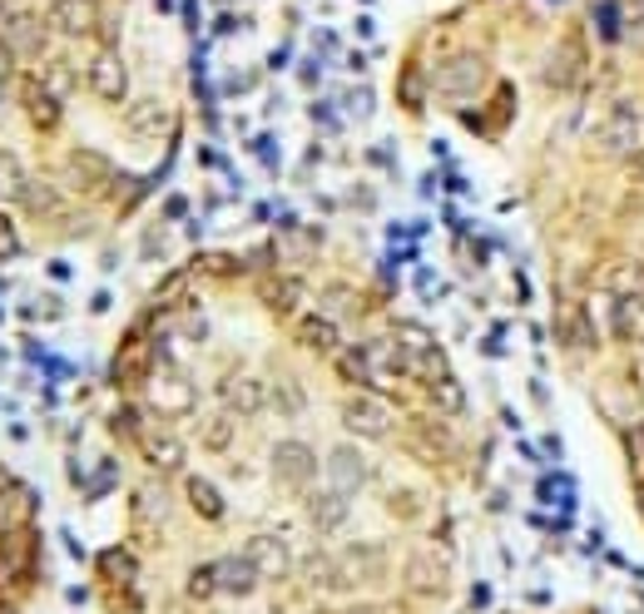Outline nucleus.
I'll return each mask as SVG.
<instances>
[{"mask_svg":"<svg viewBox=\"0 0 644 614\" xmlns=\"http://www.w3.org/2000/svg\"><path fill=\"white\" fill-rule=\"evenodd\" d=\"M436 90H442V100L446 104H461L467 100H476L481 90H486V60L476 55V50H461V55H451L442 65V75H436Z\"/></svg>","mask_w":644,"mask_h":614,"instance_id":"obj_1","label":"nucleus"},{"mask_svg":"<svg viewBox=\"0 0 644 614\" xmlns=\"http://www.w3.org/2000/svg\"><path fill=\"white\" fill-rule=\"evenodd\" d=\"M268 466H273V480H278V486H288V491H312L322 461L308 441H278V447L268 451Z\"/></svg>","mask_w":644,"mask_h":614,"instance_id":"obj_2","label":"nucleus"},{"mask_svg":"<svg viewBox=\"0 0 644 614\" xmlns=\"http://www.w3.org/2000/svg\"><path fill=\"white\" fill-rule=\"evenodd\" d=\"M343 426L362 441H377V436L392 431V406L387 397H377L372 387H357L352 397H343Z\"/></svg>","mask_w":644,"mask_h":614,"instance_id":"obj_3","label":"nucleus"},{"mask_svg":"<svg viewBox=\"0 0 644 614\" xmlns=\"http://www.w3.org/2000/svg\"><path fill=\"white\" fill-rule=\"evenodd\" d=\"M15 95H21V110H25V120H30V129H40V135H55L60 129V95L45 85V79H35V75H25L21 85H15Z\"/></svg>","mask_w":644,"mask_h":614,"instance_id":"obj_4","label":"nucleus"},{"mask_svg":"<svg viewBox=\"0 0 644 614\" xmlns=\"http://www.w3.org/2000/svg\"><path fill=\"white\" fill-rule=\"evenodd\" d=\"M580 75H585V40H580V35H566V40L550 50L541 79L550 85V90L566 95V90H575V85H580Z\"/></svg>","mask_w":644,"mask_h":614,"instance_id":"obj_5","label":"nucleus"},{"mask_svg":"<svg viewBox=\"0 0 644 614\" xmlns=\"http://www.w3.org/2000/svg\"><path fill=\"white\" fill-rule=\"evenodd\" d=\"M600 145H605V154H620V159L644 154V114L630 110V104H620V110L610 114V124H605Z\"/></svg>","mask_w":644,"mask_h":614,"instance_id":"obj_6","label":"nucleus"},{"mask_svg":"<svg viewBox=\"0 0 644 614\" xmlns=\"http://www.w3.org/2000/svg\"><path fill=\"white\" fill-rule=\"evenodd\" d=\"M139 456L169 476V471H184V441H178L174 431H164V426L145 422L139 426Z\"/></svg>","mask_w":644,"mask_h":614,"instance_id":"obj_7","label":"nucleus"},{"mask_svg":"<svg viewBox=\"0 0 644 614\" xmlns=\"http://www.w3.org/2000/svg\"><path fill=\"white\" fill-rule=\"evenodd\" d=\"M89 90L100 95L104 104H120L129 95V70H124V60L114 50H100V55L89 60Z\"/></svg>","mask_w":644,"mask_h":614,"instance_id":"obj_8","label":"nucleus"},{"mask_svg":"<svg viewBox=\"0 0 644 614\" xmlns=\"http://www.w3.org/2000/svg\"><path fill=\"white\" fill-rule=\"evenodd\" d=\"M219 397H223V406H228L234 416H258L263 406H273V402H268V387L253 377V372H234V377L219 387Z\"/></svg>","mask_w":644,"mask_h":614,"instance_id":"obj_9","label":"nucleus"},{"mask_svg":"<svg viewBox=\"0 0 644 614\" xmlns=\"http://www.w3.org/2000/svg\"><path fill=\"white\" fill-rule=\"evenodd\" d=\"M327 466V486L343 496H357L367 486V456L357 447H333V456L322 461Z\"/></svg>","mask_w":644,"mask_h":614,"instance_id":"obj_10","label":"nucleus"},{"mask_svg":"<svg viewBox=\"0 0 644 614\" xmlns=\"http://www.w3.org/2000/svg\"><path fill=\"white\" fill-rule=\"evenodd\" d=\"M298 342L308 347V352H318V358L333 362L337 352H343V327H337V317L308 313V317H298Z\"/></svg>","mask_w":644,"mask_h":614,"instance_id":"obj_11","label":"nucleus"},{"mask_svg":"<svg viewBox=\"0 0 644 614\" xmlns=\"http://www.w3.org/2000/svg\"><path fill=\"white\" fill-rule=\"evenodd\" d=\"M244 555L258 565V575H263V580H288V569H293V550L283 546L278 536H253V540L244 546Z\"/></svg>","mask_w":644,"mask_h":614,"instance_id":"obj_12","label":"nucleus"},{"mask_svg":"<svg viewBox=\"0 0 644 614\" xmlns=\"http://www.w3.org/2000/svg\"><path fill=\"white\" fill-rule=\"evenodd\" d=\"M45 21H50V30L70 35V40H85L95 30V0H55L45 11Z\"/></svg>","mask_w":644,"mask_h":614,"instance_id":"obj_13","label":"nucleus"},{"mask_svg":"<svg viewBox=\"0 0 644 614\" xmlns=\"http://www.w3.org/2000/svg\"><path fill=\"white\" fill-rule=\"evenodd\" d=\"M352 496H343V491H333V486H312L308 491V521L318 525V530H343L347 525V515H352Z\"/></svg>","mask_w":644,"mask_h":614,"instance_id":"obj_14","label":"nucleus"},{"mask_svg":"<svg viewBox=\"0 0 644 614\" xmlns=\"http://www.w3.org/2000/svg\"><path fill=\"white\" fill-rule=\"evenodd\" d=\"M45 25L35 11H11L5 15V46L15 50V55H40L45 50Z\"/></svg>","mask_w":644,"mask_h":614,"instance_id":"obj_15","label":"nucleus"},{"mask_svg":"<svg viewBox=\"0 0 644 614\" xmlns=\"http://www.w3.org/2000/svg\"><path fill=\"white\" fill-rule=\"evenodd\" d=\"M213 580H219V594H253L263 575L248 555H223L213 560Z\"/></svg>","mask_w":644,"mask_h":614,"instance_id":"obj_16","label":"nucleus"},{"mask_svg":"<svg viewBox=\"0 0 644 614\" xmlns=\"http://www.w3.org/2000/svg\"><path fill=\"white\" fill-rule=\"evenodd\" d=\"M610 337L615 342H644V292H624V298H615Z\"/></svg>","mask_w":644,"mask_h":614,"instance_id":"obj_17","label":"nucleus"},{"mask_svg":"<svg viewBox=\"0 0 644 614\" xmlns=\"http://www.w3.org/2000/svg\"><path fill=\"white\" fill-rule=\"evenodd\" d=\"M70 168H75V184L85 193H100L114 184V164L104 154H95V149H75V154H70Z\"/></svg>","mask_w":644,"mask_h":614,"instance_id":"obj_18","label":"nucleus"},{"mask_svg":"<svg viewBox=\"0 0 644 614\" xmlns=\"http://www.w3.org/2000/svg\"><path fill=\"white\" fill-rule=\"evenodd\" d=\"M258 298H263L268 313L293 317L298 313V302H302V278H263L258 283Z\"/></svg>","mask_w":644,"mask_h":614,"instance_id":"obj_19","label":"nucleus"},{"mask_svg":"<svg viewBox=\"0 0 644 614\" xmlns=\"http://www.w3.org/2000/svg\"><path fill=\"white\" fill-rule=\"evenodd\" d=\"M446 580H451V569H446L436 555H411L407 560V585L411 590L436 594V590H446Z\"/></svg>","mask_w":644,"mask_h":614,"instance_id":"obj_20","label":"nucleus"},{"mask_svg":"<svg viewBox=\"0 0 644 614\" xmlns=\"http://www.w3.org/2000/svg\"><path fill=\"white\" fill-rule=\"evenodd\" d=\"M333 367L347 387H372V381H377V372H372V362H367V347H343V352L333 358Z\"/></svg>","mask_w":644,"mask_h":614,"instance_id":"obj_21","label":"nucleus"},{"mask_svg":"<svg viewBox=\"0 0 644 614\" xmlns=\"http://www.w3.org/2000/svg\"><path fill=\"white\" fill-rule=\"evenodd\" d=\"M184 496H189V505L203 515V521H223V496L209 476H189L184 480Z\"/></svg>","mask_w":644,"mask_h":614,"instance_id":"obj_22","label":"nucleus"},{"mask_svg":"<svg viewBox=\"0 0 644 614\" xmlns=\"http://www.w3.org/2000/svg\"><path fill=\"white\" fill-rule=\"evenodd\" d=\"M411 436H417V441H426V451H432V456H451V451H456L451 426L432 422V416H417V422H411Z\"/></svg>","mask_w":644,"mask_h":614,"instance_id":"obj_23","label":"nucleus"},{"mask_svg":"<svg viewBox=\"0 0 644 614\" xmlns=\"http://www.w3.org/2000/svg\"><path fill=\"white\" fill-rule=\"evenodd\" d=\"M25 184H30V174H25L21 154H11V149H0V199H15V203H21Z\"/></svg>","mask_w":644,"mask_h":614,"instance_id":"obj_24","label":"nucleus"},{"mask_svg":"<svg viewBox=\"0 0 644 614\" xmlns=\"http://www.w3.org/2000/svg\"><path fill=\"white\" fill-rule=\"evenodd\" d=\"M100 575L114 585H134L139 580V560L129 555V550H104L100 555Z\"/></svg>","mask_w":644,"mask_h":614,"instance_id":"obj_25","label":"nucleus"},{"mask_svg":"<svg viewBox=\"0 0 644 614\" xmlns=\"http://www.w3.org/2000/svg\"><path fill=\"white\" fill-rule=\"evenodd\" d=\"M426 397H432V406L442 416H456L461 406H467V397H461V387H456L451 377H442V381H426Z\"/></svg>","mask_w":644,"mask_h":614,"instance_id":"obj_26","label":"nucleus"},{"mask_svg":"<svg viewBox=\"0 0 644 614\" xmlns=\"http://www.w3.org/2000/svg\"><path fill=\"white\" fill-rule=\"evenodd\" d=\"M21 203H25L30 213H40V218H45V213H55V209H60V193H55V184L30 179V184H25V193H21Z\"/></svg>","mask_w":644,"mask_h":614,"instance_id":"obj_27","label":"nucleus"},{"mask_svg":"<svg viewBox=\"0 0 644 614\" xmlns=\"http://www.w3.org/2000/svg\"><path fill=\"white\" fill-rule=\"evenodd\" d=\"M610 288H615V298H624V292H644V263L624 258L620 268L610 273Z\"/></svg>","mask_w":644,"mask_h":614,"instance_id":"obj_28","label":"nucleus"},{"mask_svg":"<svg viewBox=\"0 0 644 614\" xmlns=\"http://www.w3.org/2000/svg\"><path fill=\"white\" fill-rule=\"evenodd\" d=\"M595 21H600L605 40H620L624 35V5L620 0H595Z\"/></svg>","mask_w":644,"mask_h":614,"instance_id":"obj_29","label":"nucleus"},{"mask_svg":"<svg viewBox=\"0 0 644 614\" xmlns=\"http://www.w3.org/2000/svg\"><path fill=\"white\" fill-rule=\"evenodd\" d=\"M268 402L278 406L283 416H298L302 406H308V397H302V391L293 387V381H278V387H268Z\"/></svg>","mask_w":644,"mask_h":614,"instance_id":"obj_30","label":"nucleus"},{"mask_svg":"<svg viewBox=\"0 0 644 614\" xmlns=\"http://www.w3.org/2000/svg\"><path fill=\"white\" fill-rule=\"evenodd\" d=\"M129 129H139V135H159V129H169V114L159 110V104H139V110L129 114Z\"/></svg>","mask_w":644,"mask_h":614,"instance_id":"obj_31","label":"nucleus"},{"mask_svg":"<svg viewBox=\"0 0 644 614\" xmlns=\"http://www.w3.org/2000/svg\"><path fill=\"white\" fill-rule=\"evenodd\" d=\"M203 447H209V451H228V447H234V422H228V416H213V422L203 426Z\"/></svg>","mask_w":644,"mask_h":614,"instance_id":"obj_32","label":"nucleus"},{"mask_svg":"<svg viewBox=\"0 0 644 614\" xmlns=\"http://www.w3.org/2000/svg\"><path fill=\"white\" fill-rule=\"evenodd\" d=\"M45 85H50V90L60 95V100H70V95H75V70H70L65 60H60V65L45 70Z\"/></svg>","mask_w":644,"mask_h":614,"instance_id":"obj_33","label":"nucleus"},{"mask_svg":"<svg viewBox=\"0 0 644 614\" xmlns=\"http://www.w3.org/2000/svg\"><path fill=\"white\" fill-rule=\"evenodd\" d=\"M209 594H219V580H213V565H199L189 575V600H209Z\"/></svg>","mask_w":644,"mask_h":614,"instance_id":"obj_34","label":"nucleus"},{"mask_svg":"<svg viewBox=\"0 0 644 614\" xmlns=\"http://www.w3.org/2000/svg\"><path fill=\"white\" fill-rule=\"evenodd\" d=\"M624 456H630L634 476H644V426H630V431H624Z\"/></svg>","mask_w":644,"mask_h":614,"instance_id":"obj_35","label":"nucleus"},{"mask_svg":"<svg viewBox=\"0 0 644 614\" xmlns=\"http://www.w3.org/2000/svg\"><path fill=\"white\" fill-rule=\"evenodd\" d=\"M15 248H21V234H15L11 224V213H0V258H11Z\"/></svg>","mask_w":644,"mask_h":614,"instance_id":"obj_36","label":"nucleus"},{"mask_svg":"<svg viewBox=\"0 0 644 614\" xmlns=\"http://www.w3.org/2000/svg\"><path fill=\"white\" fill-rule=\"evenodd\" d=\"M11 75H15V50L0 40V95H5V85H11Z\"/></svg>","mask_w":644,"mask_h":614,"instance_id":"obj_37","label":"nucleus"},{"mask_svg":"<svg viewBox=\"0 0 644 614\" xmlns=\"http://www.w3.org/2000/svg\"><path fill=\"white\" fill-rule=\"evenodd\" d=\"M387 505H392L397 515H417V496H411V491H392Z\"/></svg>","mask_w":644,"mask_h":614,"instance_id":"obj_38","label":"nucleus"},{"mask_svg":"<svg viewBox=\"0 0 644 614\" xmlns=\"http://www.w3.org/2000/svg\"><path fill=\"white\" fill-rule=\"evenodd\" d=\"M343 614H377V610H372V604H347Z\"/></svg>","mask_w":644,"mask_h":614,"instance_id":"obj_39","label":"nucleus"},{"mask_svg":"<svg viewBox=\"0 0 644 614\" xmlns=\"http://www.w3.org/2000/svg\"><path fill=\"white\" fill-rule=\"evenodd\" d=\"M11 486H15V480H11V476H5V466H0V496L11 491Z\"/></svg>","mask_w":644,"mask_h":614,"instance_id":"obj_40","label":"nucleus"}]
</instances>
